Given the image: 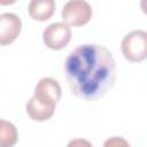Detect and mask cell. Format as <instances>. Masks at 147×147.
<instances>
[{
    "instance_id": "6da1fadb",
    "label": "cell",
    "mask_w": 147,
    "mask_h": 147,
    "mask_svg": "<svg viewBox=\"0 0 147 147\" xmlns=\"http://www.w3.org/2000/svg\"><path fill=\"white\" fill-rule=\"evenodd\" d=\"M63 68L72 94L86 101L101 99L115 84L116 61L102 45H78L67 56Z\"/></svg>"
},
{
    "instance_id": "7a4b0ae2",
    "label": "cell",
    "mask_w": 147,
    "mask_h": 147,
    "mask_svg": "<svg viewBox=\"0 0 147 147\" xmlns=\"http://www.w3.org/2000/svg\"><path fill=\"white\" fill-rule=\"evenodd\" d=\"M121 51L130 62H141L147 57V33L144 30H134L125 34L121 42Z\"/></svg>"
},
{
    "instance_id": "3957f363",
    "label": "cell",
    "mask_w": 147,
    "mask_h": 147,
    "mask_svg": "<svg viewBox=\"0 0 147 147\" xmlns=\"http://www.w3.org/2000/svg\"><path fill=\"white\" fill-rule=\"evenodd\" d=\"M63 23L68 26H82L90 22L92 17V7L84 0L68 1L61 11Z\"/></svg>"
},
{
    "instance_id": "277c9868",
    "label": "cell",
    "mask_w": 147,
    "mask_h": 147,
    "mask_svg": "<svg viewBox=\"0 0 147 147\" xmlns=\"http://www.w3.org/2000/svg\"><path fill=\"white\" fill-rule=\"evenodd\" d=\"M71 39V29L63 22L49 24L42 32L44 44L54 51L64 48Z\"/></svg>"
},
{
    "instance_id": "5b68a950",
    "label": "cell",
    "mask_w": 147,
    "mask_h": 147,
    "mask_svg": "<svg viewBox=\"0 0 147 147\" xmlns=\"http://www.w3.org/2000/svg\"><path fill=\"white\" fill-rule=\"evenodd\" d=\"M21 18L13 13L0 14V46L11 44L21 33Z\"/></svg>"
},
{
    "instance_id": "8992f818",
    "label": "cell",
    "mask_w": 147,
    "mask_h": 147,
    "mask_svg": "<svg viewBox=\"0 0 147 147\" xmlns=\"http://www.w3.org/2000/svg\"><path fill=\"white\" fill-rule=\"evenodd\" d=\"M54 111L55 106L42 102L33 95L26 103V113L29 117L36 122H45L49 119L54 115Z\"/></svg>"
},
{
    "instance_id": "52a82bcc",
    "label": "cell",
    "mask_w": 147,
    "mask_h": 147,
    "mask_svg": "<svg viewBox=\"0 0 147 147\" xmlns=\"http://www.w3.org/2000/svg\"><path fill=\"white\" fill-rule=\"evenodd\" d=\"M55 10L54 0H32L29 3V15L34 21L45 22L49 20Z\"/></svg>"
},
{
    "instance_id": "ba28073f",
    "label": "cell",
    "mask_w": 147,
    "mask_h": 147,
    "mask_svg": "<svg viewBox=\"0 0 147 147\" xmlns=\"http://www.w3.org/2000/svg\"><path fill=\"white\" fill-rule=\"evenodd\" d=\"M34 92L40 93V94H44V95L51 98L56 103L61 99V94H62L61 86H60L59 82L55 80L54 78H51V77L41 78L38 82V84L36 85Z\"/></svg>"
},
{
    "instance_id": "9c48e42d",
    "label": "cell",
    "mask_w": 147,
    "mask_h": 147,
    "mask_svg": "<svg viewBox=\"0 0 147 147\" xmlns=\"http://www.w3.org/2000/svg\"><path fill=\"white\" fill-rule=\"evenodd\" d=\"M18 140L15 125L8 121L0 119V147H14Z\"/></svg>"
},
{
    "instance_id": "30bf717a",
    "label": "cell",
    "mask_w": 147,
    "mask_h": 147,
    "mask_svg": "<svg viewBox=\"0 0 147 147\" xmlns=\"http://www.w3.org/2000/svg\"><path fill=\"white\" fill-rule=\"evenodd\" d=\"M103 147H131V145L122 137H110L103 142Z\"/></svg>"
},
{
    "instance_id": "8fae6325",
    "label": "cell",
    "mask_w": 147,
    "mask_h": 147,
    "mask_svg": "<svg viewBox=\"0 0 147 147\" xmlns=\"http://www.w3.org/2000/svg\"><path fill=\"white\" fill-rule=\"evenodd\" d=\"M67 147H93V145L86 140V139H83V138H76V139H72L68 142Z\"/></svg>"
}]
</instances>
